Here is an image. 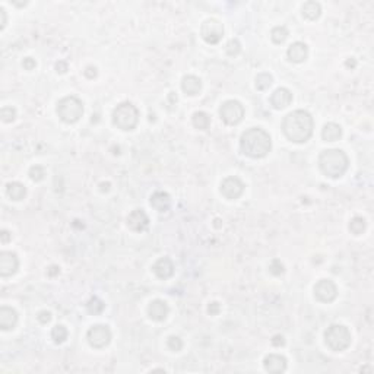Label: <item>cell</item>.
<instances>
[{"label": "cell", "mask_w": 374, "mask_h": 374, "mask_svg": "<svg viewBox=\"0 0 374 374\" xmlns=\"http://www.w3.org/2000/svg\"><path fill=\"white\" fill-rule=\"evenodd\" d=\"M227 54L228 56H237L238 53H240V50H241V46H240V43H238V40H231L229 43L227 44Z\"/></svg>", "instance_id": "e575fe53"}, {"label": "cell", "mask_w": 374, "mask_h": 374, "mask_svg": "<svg viewBox=\"0 0 374 374\" xmlns=\"http://www.w3.org/2000/svg\"><path fill=\"white\" fill-rule=\"evenodd\" d=\"M200 35L208 44H218L224 35V27L218 19H206L200 27Z\"/></svg>", "instance_id": "9c48e42d"}, {"label": "cell", "mask_w": 374, "mask_h": 374, "mask_svg": "<svg viewBox=\"0 0 374 374\" xmlns=\"http://www.w3.org/2000/svg\"><path fill=\"white\" fill-rule=\"evenodd\" d=\"M56 70H57V73H66L67 72V63L66 62H57L56 63Z\"/></svg>", "instance_id": "b9f144b4"}, {"label": "cell", "mask_w": 374, "mask_h": 374, "mask_svg": "<svg viewBox=\"0 0 374 374\" xmlns=\"http://www.w3.org/2000/svg\"><path fill=\"white\" fill-rule=\"evenodd\" d=\"M322 138L325 142H336L342 138V128L339 124L330 121L325 124L323 131H322Z\"/></svg>", "instance_id": "7402d4cb"}, {"label": "cell", "mask_w": 374, "mask_h": 374, "mask_svg": "<svg viewBox=\"0 0 374 374\" xmlns=\"http://www.w3.org/2000/svg\"><path fill=\"white\" fill-rule=\"evenodd\" d=\"M37 319H38V322H41L43 325H47L50 320H51V313L50 311H40L38 313V316H37Z\"/></svg>", "instance_id": "d590c367"}, {"label": "cell", "mask_w": 374, "mask_h": 374, "mask_svg": "<svg viewBox=\"0 0 374 374\" xmlns=\"http://www.w3.org/2000/svg\"><path fill=\"white\" fill-rule=\"evenodd\" d=\"M139 121V111L132 102H121L113 111L114 126L120 131L131 132L138 126Z\"/></svg>", "instance_id": "277c9868"}, {"label": "cell", "mask_w": 374, "mask_h": 374, "mask_svg": "<svg viewBox=\"0 0 374 374\" xmlns=\"http://www.w3.org/2000/svg\"><path fill=\"white\" fill-rule=\"evenodd\" d=\"M349 165V160L342 149H326L319 157V167L322 173L330 179L342 177Z\"/></svg>", "instance_id": "3957f363"}, {"label": "cell", "mask_w": 374, "mask_h": 374, "mask_svg": "<svg viewBox=\"0 0 374 374\" xmlns=\"http://www.w3.org/2000/svg\"><path fill=\"white\" fill-rule=\"evenodd\" d=\"M314 297L320 303H332L338 297V288L333 281L330 279H320L314 285Z\"/></svg>", "instance_id": "30bf717a"}, {"label": "cell", "mask_w": 374, "mask_h": 374, "mask_svg": "<svg viewBox=\"0 0 374 374\" xmlns=\"http://www.w3.org/2000/svg\"><path fill=\"white\" fill-rule=\"evenodd\" d=\"M219 310H221V306H219V303H216V301H213L209 304V307H208V313L211 314V316H216L218 313H219Z\"/></svg>", "instance_id": "f35d334b"}, {"label": "cell", "mask_w": 374, "mask_h": 374, "mask_svg": "<svg viewBox=\"0 0 374 374\" xmlns=\"http://www.w3.org/2000/svg\"><path fill=\"white\" fill-rule=\"evenodd\" d=\"M22 66H24V69H25V70H33V69H35L37 63H35V60L31 59V57H27V59H24Z\"/></svg>", "instance_id": "74e56055"}, {"label": "cell", "mask_w": 374, "mask_h": 374, "mask_svg": "<svg viewBox=\"0 0 374 374\" xmlns=\"http://www.w3.org/2000/svg\"><path fill=\"white\" fill-rule=\"evenodd\" d=\"M287 56L294 63H303L309 57V47H307V44H304L301 41L293 43L287 50Z\"/></svg>", "instance_id": "e0dca14e"}, {"label": "cell", "mask_w": 374, "mask_h": 374, "mask_svg": "<svg viewBox=\"0 0 374 374\" xmlns=\"http://www.w3.org/2000/svg\"><path fill=\"white\" fill-rule=\"evenodd\" d=\"M170 313L168 304L163 300H154L148 307V316L154 322H164Z\"/></svg>", "instance_id": "2e32d148"}, {"label": "cell", "mask_w": 374, "mask_h": 374, "mask_svg": "<svg viewBox=\"0 0 374 374\" xmlns=\"http://www.w3.org/2000/svg\"><path fill=\"white\" fill-rule=\"evenodd\" d=\"M0 237H2V243L3 244H6V243H9L11 241V234L6 231V229H2V234H0Z\"/></svg>", "instance_id": "7bdbcfd3"}, {"label": "cell", "mask_w": 374, "mask_h": 374, "mask_svg": "<svg viewBox=\"0 0 374 374\" xmlns=\"http://www.w3.org/2000/svg\"><path fill=\"white\" fill-rule=\"evenodd\" d=\"M167 346L173 351V352H179L183 348V341L180 339L179 336H170L167 341Z\"/></svg>", "instance_id": "d6a6232c"}, {"label": "cell", "mask_w": 374, "mask_h": 374, "mask_svg": "<svg viewBox=\"0 0 374 374\" xmlns=\"http://www.w3.org/2000/svg\"><path fill=\"white\" fill-rule=\"evenodd\" d=\"M219 115L224 123H227L229 126H235L244 118L243 104L237 99H228L221 105Z\"/></svg>", "instance_id": "52a82bcc"}, {"label": "cell", "mask_w": 374, "mask_h": 374, "mask_svg": "<svg viewBox=\"0 0 374 374\" xmlns=\"http://www.w3.org/2000/svg\"><path fill=\"white\" fill-rule=\"evenodd\" d=\"M269 271H271V274L274 277L282 275L284 274V265H282V262L279 261V259H274V261L271 262V265H269Z\"/></svg>", "instance_id": "836d02e7"}, {"label": "cell", "mask_w": 374, "mask_h": 374, "mask_svg": "<svg viewBox=\"0 0 374 374\" xmlns=\"http://www.w3.org/2000/svg\"><path fill=\"white\" fill-rule=\"evenodd\" d=\"M67 329H66L65 326L62 325H57L54 326L53 329H51V339L54 341V343H63V342L67 339Z\"/></svg>", "instance_id": "4316f807"}, {"label": "cell", "mask_w": 374, "mask_h": 374, "mask_svg": "<svg viewBox=\"0 0 374 374\" xmlns=\"http://www.w3.org/2000/svg\"><path fill=\"white\" fill-rule=\"evenodd\" d=\"M272 148V139L269 133L261 128H252L245 131L240 138V149L250 158H265Z\"/></svg>", "instance_id": "7a4b0ae2"}, {"label": "cell", "mask_w": 374, "mask_h": 374, "mask_svg": "<svg viewBox=\"0 0 374 374\" xmlns=\"http://www.w3.org/2000/svg\"><path fill=\"white\" fill-rule=\"evenodd\" d=\"M365 227H367V222L364 218L361 216H354L349 222V231L354 234V235H361L364 231H365Z\"/></svg>", "instance_id": "484cf974"}, {"label": "cell", "mask_w": 374, "mask_h": 374, "mask_svg": "<svg viewBox=\"0 0 374 374\" xmlns=\"http://www.w3.org/2000/svg\"><path fill=\"white\" fill-rule=\"evenodd\" d=\"M6 195L9 196V199L19 202L27 196V187L18 181H12L6 184Z\"/></svg>", "instance_id": "603a6c76"}, {"label": "cell", "mask_w": 374, "mask_h": 374, "mask_svg": "<svg viewBox=\"0 0 374 374\" xmlns=\"http://www.w3.org/2000/svg\"><path fill=\"white\" fill-rule=\"evenodd\" d=\"M30 177L33 181H41L46 177V168L41 165H33L30 168Z\"/></svg>", "instance_id": "4dcf8cb0"}, {"label": "cell", "mask_w": 374, "mask_h": 374, "mask_svg": "<svg viewBox=\"0 0 374 374\" xmlns=\"http://www.w3.org/2000/svg\"><path fill=\"white\" fill-rule=\"evenodd\" d=\"M56 111H57L62 121L69 123V124H73V123H76V121L81 120L82 114H83V104H82V101L78 97L70 95V97L62 98L57 102Z\"/></svg>", "instance_id": "5b68a950"}, {"label": "cell", "mask_w": 374, "mask_h": 374, "mask_svg": "<svg viewBox=\"0 0 374 374\" xmlns=\"http://www.w3.org/2000/svg\"><path fill=\"white\" fill-rule=\"evenodd\" d=\"M0 18H2V21H0V30H3V28L6 27V24H8V17H6V11H5L3 8H0Z\"/></svg>", "instance_id": "60d3db41"}, {"label": "cell", "mask_w": 374, "mask_h": 374, "mask_svg": "<svg viewBox=\"0 0 374 374\" xmlns=\"http://www.w3.org/2000/svg\"><path fill=\"white\" fill-rule=\"evenodd\" d=\"M19 259L12 252H2L0 253V275L3 278L12 277L18 272Z\"/></svg>", "instance_id": "7c38bea8"}, {"label": "cell", "mask_w": 374, "mask_h": 374, "mask_svg": "<svg viewBox=\"0 0 374 374\" xmlns=\"http://www.w3.org/2000/svg\"><path fill=\"white\" fill-rule=\"evenodd\" d=\"M104 303L98 298V297H92L89 301H88V304H86V310L91 313V314H101L102 313V310H104Z\"/></svg>", "instance_id": "f546056e"}, {"label": "cell", "mask_w": 374, "mask_h": 374, "mask_svg": "<svg viewBox=\"0 0 374 374\" xmlns=\"http://www.w3.org/2000/svg\"><path fill=\"white\" fill-rule=\"evenodd\" d=\"M152 271L160 279H168L174 275V263L170 258H161L154 263Z\"/></svg>", "instance_id": "ac0fdd59"}, {"label": "cell", "mask_w": 374, "mask_h": 374, "mask_svg": "<svg viewBox=\"0 0 374 374\" xmlns=\"http://www.w3.org/2000/svg\"><path fill=\"white\" fill-rule=\"evenodd\" d=\"M322 15V6L317 2H306L303 5V17L309 21H316Z\"/></svg>", "instance_id": "cb8c5ba5"}, {"label": "cell", "mask_w": 374, "mask_h": 374, "mask_svg": "<svg viewBox=\"0 0 374 374\" xmlns=\"http://www.w3.org/2000/svg\"><path fill=\"white\" fill-rule=\"evenodd\" d=\"M293 102V94L287 88H278L271 95V104L277 110H284Z\"/></svg>", "instance_id": "9a60e30c"}, {"label": "cell", "mask_w": 374, "mask_h": 374, "mask_svg": "<svg viewBox=\"0 0 374 374\" xmlns=\"http://www.w3.org/2000/svg\"><path fill=\"white\" fill-rule=\"evenodd\" d=\"M85 76L88 78V79H94V78H97V67H94V66H88L86 69H85Z\"/></svg>", "instance_id": "8d00e7d4"}, {"label": "cell", "mask_w": 374, "mask_h": 374, "mask_svg": "<svg viewBox=\"0 0 374 374\" xmlns=\"http://www.w3.org/2000/svg\"><path fill=\"white\" fill-rule=\"evenodd\" d=\"M272 345H274V346H284V345H285V339H284V336H281V335H275V336L272 338Z\"/></svg>", "instance_id": "ab89813d"}, {"label": "cell", "mask_w": 374, "mask_h": 374, "mask_svg": "<svg viewBox=\"0 0 374 374\" xmlns=\"http://www.w3.org/2000/svg\"><path fill=\"white\" fill-rule=\"evenodd\" d=\"M313 129H314L313 117L306 110H295L293 113L287 114L282 121L284 135L294 144L307 142L313 135Z\"/></svg>", "instance_id": "6da1fadb"}, {"label": "cell", "mask_w": 374, "mask_h": 374, "mask_svg": "<svg viewBox=\"0 0 374 374\" xmlns=\"http://www.w3.org/2000/svg\"><path fill=\"white\" fill-rule=\"evenodd\" d=\"M272 82H274V78L269 73H259L256 76V88L259 91H265L272 85Z\"/></svg>", "instance_id": "f1b7e54d"}, {"label": "cell", "mask_w": 374, "mask_h": 374, "mask_svg": "<svg viewBox=\"0 0 374 374\" xmlns=\"http://www.w3.org/2000/svg\"><path fill=\"white\" fill-rule=\"evenodd\" d=\"M271 38L275 44H282L288 38V30L285 27H275L271 31Z\"/></svg>", "instance_id": "83f0119b"}, {"label": "cell", "mask_w": 374, "mask_h": 374, "mask_svg": "<svg viewBox=\"0 0 374 374\" xmlns=\"http://www.w3.org/2000/svg\"><path fill=\"white\" fill-rule=\"evenodd\" d=\"M181 89L187 95H197L202 91V81L195 75H187L181 81Z\"/></svg>", "instance_id": "44dd1931"}, {"label": "cell", "mask_w": 374, "mask_h": 374, "mask_svg": "<svg viewBox=\"0 0 374 374\" xmlns=\"http://www.w3.org/2000/svg\"><path fill=\"white\" fill-rule=\"evenodd\" d=\"M101 192H108L110 190V183H101Z\"/></svg>", "instance_id": "f6af8a7d"}, {"label": "cell", "mask_w": 374, "mask_h": 374, "mask_svg": "<svg viewBox=\"0 0 374 374\" xmlns=\"http://www.w3.org/2000/svg\"><path fill=\"white\" fill-rule=\"evenodd\" d=\"M351 332L346 326L343 325H332L327 327L325 332V341L326 345L335 351V352H341L345 351L349 345H351Z\"/></svg>", "instance_id": "8992f818"}, {"label": "cell", "mask_w": 374, "mask_h": 374, "mask_svg": "<svg viewBox=\"0 0 374 374\" xmlns=\"http://www.w3.org/2000/svg\"><path fill=\"white\" fill-rule=\"evenodd\" d=\"M244 192V183L238 177H227L221 183V193L228 200H235Z\"/></svg>", "instance_id": "8fae6325"}, {"label": "cell", "mask_w": 374, "mask_h": 374, "mask_svg": "<svg viewBox=\"0 0 374 374\" xmlns=\"http://www.w3.org/2000/svg\"><path fill=\"white\" fill-rule=\"evenodd\" d=\"M86 339L92 348H97V349L105 348L111 342V330L105 325L92 326L86 333Z\"/></svg>", "instance_id": "ba28073f"}, {"label": "cell", "mask_w": 374, "mask_h": 374, "mask_svg": "<svg viewBox=\"0 0 374 374\" xmlns=\"http://www.w3.org/2000/svg\"><path fill=\"white\" fill-rule=\"evenodd\" d=\"M263 367L268 373H284L287 370V358L279 354H269L263 359Z\"/></svg>", "instance_id": "5bb4252c"}, {"label": "cell", "mask_w": 374, "mask_h": 374, "mask_svg": "<svg viewBox=\"0 0 374 374\" xmlns=\"http://www.w3.org/2000/svg\"><path fill=\"white\" fill-rule=\"evenodd\" d=\"M346 66H351V67H355V60H354V59H351V60H348V62H346Z\"/></svg>", "instance_id": "bcb514c9"}, {"label": "cell", "mask_w": 374, "mask_h": 374, "mask_svg": "<svg viewBox=\"0 0 374 374\" xmlns=\"http://www.w3.org/2000/svg\"><path fill=\"white\" fill-rule=\"evenodd\" d=\"M18 323V313L12 307L3 306L0 309V327L2 330H11Z\"/></svg>", "instance_id": "d6986e66"}, {"label": "cell", "mask_w": 374, "mask_h": 374, "mask_svg": "<svg viewBox=\"0 0 374 374\" xmlns=\"http://www.w3.org/2000/svg\"><path fill=\"white\" fill-rule=\"evenodd\" d=\"M0 115H2V120L5 123H12L17 118V110L14 107H3L0 111Z\"/></svg>", "instance_id": "1f68e13d"}, {"label": "cell", "mask_w": 374, "mask_h": 374, "mask_svg": "<svg viewBox=\"0 0 374 374\" xmlns=\"http://www.w3.org/2000/svg\"><path fill=\"white\" fill-rule=\"evenodd\" d=\"M149 225V218L145 213V211L142 209H135L129 213L128 216V227L131 228L132 231H136V232H142L145 231Z\"/></svg>", "instance_id": "4fadbf2b"}, {"label": "cell", "mask_w": 374, "mask_h": 374, "mask_svg": "<svg viewBox=\"0 0 374 374\" xmlns=\"http://www.w3.org/2000/svg\"><path fill=\"white\" fill-rule=\"evenodd\" d=\"M192 121H193V126L199 131H206L211 126V117L203 111H196L192 117Z\"/></svg>", "instance_id": "d4e9b609"}, {"label": "cell", "mask_w": 374, "mask_h": 374, "mask_svg": "<svg viewBox=\"0 0 374 374\" xmlns=\"http://www.w3.org/2000/svg\"><path fill=\"white\" fill-rule=\"evenodd\" d=\"M59 272H60V268H59V266H51L49 269L50 277H54V275H57Z\"/></svg>", "instance_id": "ee69618b"}, {"label": "cell", "mask_w": 374, "mask_h": 374, "mask_svg": "<svg viewBox=\"0 0 374 374\" xmlns=\"http://www.w3.org/2000/svg\"><path fill=\"white\" fill-rule=\"evenodd\" d=\"M151 206L158 212H167L171 206L170 195L165 192H155L151 196Z\"/></svg>", "instance_id": "ffe728a7"}]
</instances>
